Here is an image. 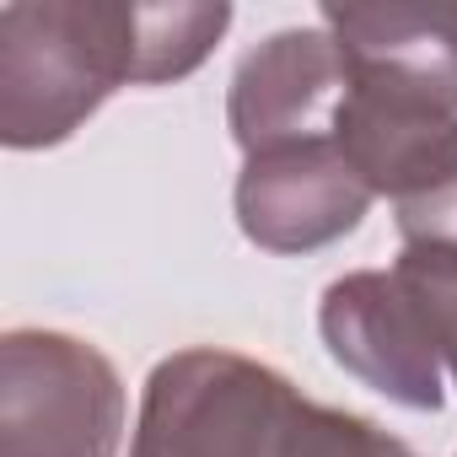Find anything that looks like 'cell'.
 Here are the masks:
<instances>
[{"mask_svg": "<svg viewBox=\"0 0 457 457\" xmlns=\"http://www.w3.org/2000/svg\"><path fill=\"white\" fill-rule=\"evenodd\" d=\"M232 6L17 0L0 12V140L44 151L76 135L119 87H162L204 65Z\"/></svg>", "mask_w": 457, "mask_h": 457, "instance_id": "cell-1", "label": "cell"}, {"mask_svg": "<svg viewBox=\"0 0 457 457\" xmlns=\"http://www.w3.org/2000/svg\"><path fill=\"white\" fill-rule=\"evenodd\" d=\"M452 382H457V366H452Z\"/></svg>", "mask_w": 457, "mask_h": 457, "instance_id": "cell-7", "label": "cell"}, {"mask_svg": "<svg viewBox=\"0 0 457 457\" xmlns=\"http://www.w3.org/2000/svg\"><path fill=\"white\" fill-rule=\"evenodd\" d=\"M318 328L328 355L371 393L436 414L441 409V328L430 302L398 270H355L323 291Z\"/></svg>", "mask_w": 457, "mask_h": 457, "instance_id": "cell-4", "label": "cell"}, {"mask_svg": "<svg viewBox=\"0 0 457 457\" xmlns=\"http://www.w3.org/2000/svg\"><path fill=\"white\" fill-rule=\"evenodd\" d=\"M377 194L345 162L334 135L280 140L243 162L237 226L264 253H312L355 232Z\"/></svg>", "mask_w": 457, "mask_h": 457, "instance_id": "cell-5", "label": "cell"}, {"mask_svg": "<svg viewBox=\"0 0 457 457\" xmlns=\"http://www.w3.org/2000/svg\"><path fill=\"white\" fill-rule=\"evenodd\" d=\"M124 382L113 361L60 328L0 339V457H113Z\"/></svg>", "mask_w": 457, "mask_h": 457, "instance_id": "cell-3", "label": "cell"}, {"mask_svg": "<svg viewBox=\"0 0 457 457\" xmlns=\"http://www.w3.org/2000/svg\"><path fill=\"white\" fill-rule=\"evenodd\" d=\"M345 92V54L328 38V28H286L264 38L253 54H243L232 92H226V124L243 156L328 135V113Z\"/></svg>", "mask_w": 457, "mask_h": 457, "instance_id": "cell-6", "label": "cell"}, {"mask_svg": "<svg viewBox=\"0 0 457 457\" xmlns=\"http://www.w3.org/2000/svg\"><path fill=\"white\" fill-rule=\"evenodd\" d=\"M129 457H420L377 420L312 403L286 371L194 345L145 377Z\"/></svg>", "mask_w": 457, "mask_h": 457, "instance_id": "cell-2", "label": "cell"}]
</instances>
